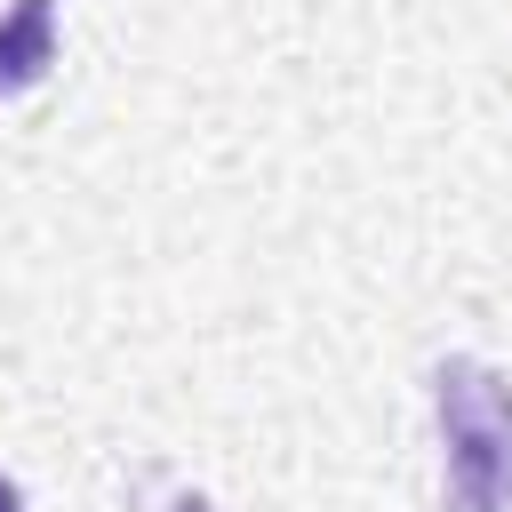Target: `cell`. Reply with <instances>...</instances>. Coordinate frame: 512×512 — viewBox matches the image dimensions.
<instances>
[{
    "mask_svg": "<svg viewBox=\"0 0 512 512\" xmlns=\"http://www.w3.org/2000/svg\"><path fill=\"white\" fill-rule=\"evenodd\" d=\"M432 400L448 432V504L512 512V384L480 360H448L432 376Z\"/></svg>",
    "mask_w": 512,
    "mask_h": 512,
    "instance_id": "6da1fadb",
    "label": "cell"
},
{
    "mask_svg": "<svg viewBox=\"0 0 512 512\" xmlns=\"http://www.w3.org/2000/svg\"><path fill=\"white\" fill-rule=\"evenodd\" d=\"M56 64V0H16L0 16V96H24Z\"/></svg>",
    "mask_w": 512,
    "mask_h": 512,
    "instance_id": "7a4b0ae2",
    "label": "cell"
},
{
    "mask_svg": "<svg viewBox=\"0 0 512 512\" xmlns=\"http://www.w3.org/2000/svg\"><path fill=\"white\" fill-rule=\"evenodd\" d=\"M0 512H24V496H16V480H0Z\"/></svg>",
    "mask_w": 512,
    "mask_h": 512,
    "instance_id": "3957f363",
    "label": "cell"
}]
</instances>
